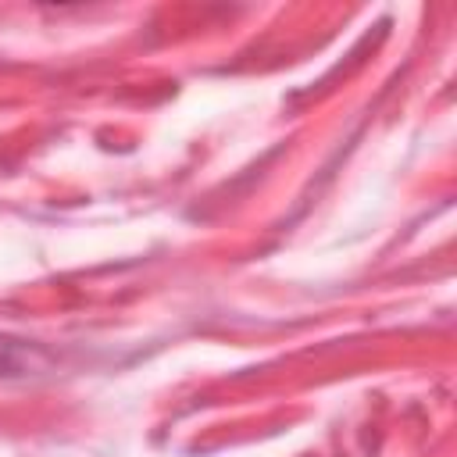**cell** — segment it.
Listing matches in <instances>:
<instances>
[{"label":"cell","instance_id":"1","mask_svg":"<svg viewBox=\"0 0 457 457\" xmlns=\"http://www.w3.org/2000/svg\"><path fill=\"white\" fill-rule=\"evenodd\" d=\"M29 364V346L21 339L0 336V375H21Z\"/></svg>","mask_w":457,"mask_h":457}]
</instances>
